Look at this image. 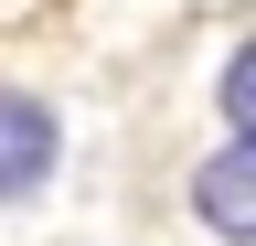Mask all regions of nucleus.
Returning <instances> with one entry per match:
<instances>
[{"label": "nucleus", "mask_w": 256, "mask_h": 246, "mask_svg": "<svg viewBox=\"0 0 256 246\" xmlns=\"http://www.w3.org/2000/svg\"><path fill=\"white\" fill-rule=\"evenodd\" d=\"M192 214H203L224 246H256V129H235L203 171H192Z\"/></svg>", "instance_id": "nucleus-1"}, {"label": "nucleus", "mask_w": 256, "mask_h": 246, "mask_svg": "<svg viewBox=\"0 0 256 246\" xmlns=\"http://www.w3.org/2000/svg\"><path fill=\"white\" fill-rule=\"evenodd\" d=\"M54 150H64L54 107H43V97H22V86H0V203L43 193V182H54Z\"/></svg>", "instance_id": "nucleus-2"}, {"label": "nucleus", "mask_w": 256, "mask_h": 246, "mask_svg": "<svg viewBox=\"0 0 256 246\" xmlns=\"http://www.w3.org/2000/svg\"><path fill=\"white\" fill-rule=\"evenodd\" d=\"M224 129H256V43H235V65H224Z\"/></svg>", "instance_id": "nucleus-3"}]
</instances>
